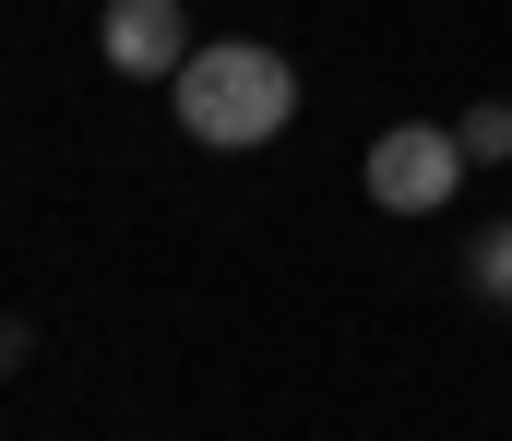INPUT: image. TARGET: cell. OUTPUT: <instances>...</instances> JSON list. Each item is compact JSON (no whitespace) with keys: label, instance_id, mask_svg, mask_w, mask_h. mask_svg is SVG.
Here are the masks:
<instances>
[{"label":"cell","instance_id":"cell-2","mask_svg":"<svg viewBox=\"0 0 512 441\" xmlns=\"http://www.w3.org/2000/svg\"><path fill=\"white\" fill-rule=\"evenodd\" d=\"M465 132H441V120H393L382 144H370V203L382 215H453V191H465Z\"/></svg>","mask_w":512,"mask_h":441},{"label":"cell","instance_id":"cell-4","mask_svg":"<svg viewBox=\"0 0 512 441\" xmlns=\"http://www.w3.org/2000/svg\"><path fill=\"white\" fill-rule=\"evenodd\" d=\"M453 132H465V155H477V167H501V155H512V108L489 96V108H465Z\"/></svg>","mask_w":512,"mask_h":441},{"label":"cell","instance_id":"cell-5","mask_svg":"<svg viewBox=\"0 0 512 441\" xmlns=\"http://www.w3.org/2000/svg\"><path fill=\"white\" fill-rule=\"evenodd\" d=\"M477 287L512 298V227H489V239H477Z\"/></svg>","mask_w":512,"mask_h":441},{"label":"cell","instance_id":"cell-3","mask_svg":"<svg viewBox=\"0 0 512 441\" xmlns=\"http://www.w3.org/2000/svg\"><path fill=\"white\" fill-rule=\"evenodd\" d=\"M96 48H108V72H131V84H167V72L191 60V12H179V0H108Z\"/></svg>","mask_w":512,"mask_h":441},{"label":"cell","instance_id":"cell-1","mask_svg":"<svg viewBox=\"0 0 512 441\" xmlns=\"http://www.w3.org/2000/svg\"><path fill=\"white\" fill-rule=\"evenodd\" d=\"M286 120H298V72L262 36H227V48H191L179 60V132L191 144L239 155V144H274Z\"/></svg>","mask_w":512,"mask_h":441}]
</instances>
